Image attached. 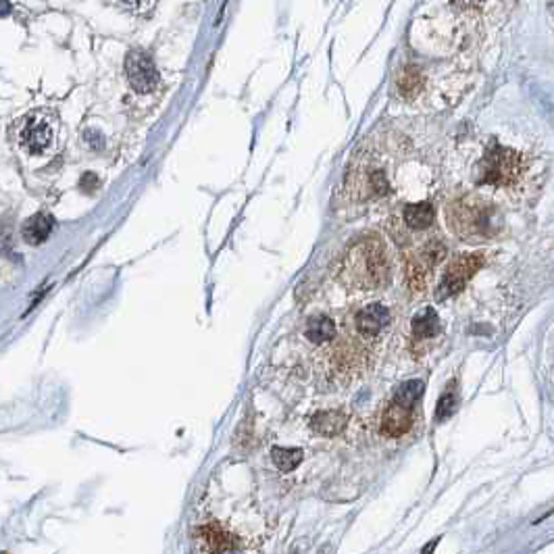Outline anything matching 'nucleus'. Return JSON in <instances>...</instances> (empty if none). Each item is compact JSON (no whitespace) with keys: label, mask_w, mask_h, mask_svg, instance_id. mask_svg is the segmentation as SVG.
Segmentation results:
<instances>
[{"label":"nucleus","mask_w":554,"mask_h":554,"mask_svg":"<svg viewBox=\"0 0 554 554\" xmlns=\"http://www.w3.org/2000/svg\"><path fill=\"white\" fill-rule=\"evenodd\" d=\"M390 265L383 242L375 238L361 240L352 246L340 269V277L346 286L357 290H375L388 281Z\"/></svg>","instance_id":"1"},{"label":"nucleus","mask_w":554,"mask_h":554,"mask_svg":"<svg viewBox=\"0 0 554 554\" xmlns=\"http://www.w3.org/2000/svg\"><path fill=\"white\" fill-rule=\"evenodd\" d=\"M446 217L450 227L467 240L488 238L494 231V213L490 205L477 198H459L448 207Z\"/></svg>","instance_id":"2"},{"label":"nucleus","mask_w":554,"mask_h":554,"mask_svg":"<svg viewBox=\"0 0 554 554\" xmlns=\"http://www.w3.org/2000/svg\"><path fill=\"white\" fill-rule=\"evenodd\" d=\"M59 119L53 111H32L19 125L17 142L29 155H46L57 144Z\"/></svg>","instance_id":"3"},{"label":"nucleus","mask_w":554,"mask_h":554,"mask_svg":"<svg viewBox=\"0 0 554 554\" xmlns=\"http://www.w3.org/2000/svg\"><path fill=\"white\" fill-rule=\"evenodd\" d=\"M521 177V157L517 150L492 146L479 161L477 179L488 186H511Z\"/></svg>","instance_id":"4"},{"label":"nucleus","mask_w":554,"mask_h":554,"mask_svg":"<svg viewBox=\"0 0 554 554\" xmlns=\"http://www.w3.org/2000/svg\"><path fill=\"white\" fill-rule=\"evenodd\" d=\"M481 265H483V257L479 253L457 257L446 267V271L442 275V281L438 286V298L444 300V298H450V296L463 292L467 281L481 269Z\"/></svg>","instance_id":"5"},{"label":"nucleus","mask_w":554,"mask_h":554,"mask_svg":"<svg viewBox=\"0 0 554 554\" xmlns=\"http://www.w3.org/2000/svg\"><path fill=\"white\" fill-rule=\"evenodd\" d=\"M348 186L352 188L357 198L361 200H375V198H383L390 192V179L386 175V171L381 167H371L369 161L355 165L350 177H348Z\"/></svg>","instance_id":"6"},{"label":"nucleus","mask_w":554,"mask_h":554,"mask_svg":"<svg viewBox=\"0 0 554 554\" xmlns=\"http://www.w3.org/2000/svg\"><path fill=\"white\" fill-rule=\"evenodd\" d=\"M125 73L131 88L140 94L153 92L159 86V71L155 61L144 50H131L125 59Z\"/></svg>","instance_id":"7"},{"label":"nucleus","mask_w":554,"mask_h":554,"mask_svg":"<svg viewBox=\"0 0 554 554\" xmlns=\"http://www.w3.org/2000/svg\"><path fill=\"white\" fill-rule=\"evenodd\" d=\"M413 411H415V407L392 398L388 409L383 411V417H381V433L388 438L405 436L413 425Z\"/></svg>","instance_id":"8"},{"label":"nucleus","mask_w":554,"mask_h":554,"mask_svg":"<svg viewBox=\"0 0 554 554\" xmlns=\"http://www.w3.org/2000/svg\"><path fill=\"white\" fill-rule=\"evenodd\" d=\"M357 329L363 338H375L388 323H390V311L388 307L373 302V305L361 309L355 317Z\"/></svg>","instance_id":"9"},{"label":"nucleus","mask_w":554,"mask_h":554,"mask_svg":"<svg viewBox=\"0 0 554 554\" xmlns=\"http://www.w3.org/2000/svg\"><path fill=\"white\" fill-rule=\"evenodd\" d=\"M311 425L317 433L331 438V436H338L346 429L348 417L342 411H319V413H315Z\"/></svg>","instance_id":"10"},{"label":"nucleus","mask_w":554,"mask_h":554,"mask_svg":"<svg viewBox=\"0 0 554 554\" xmlns=\"http://www.w3.org/2000/svg\"><path fill=\"white\" fill-rule=\"evenodd\" d=\"M53 227H55V219L50 217V215H46V213H40V215L27 219L21 231H23V238H25L27 244L38 246V244H42V242L48 240V236H50V231H53Z\"/></svg>","instance_id":"11"},{"label":"nucleus","mask_w":554,"mask_h":554,"mask_svg":"<svg viewBox=\"0 0 554 554\" xmlns=\"http://www.w3.org/2000/svg\"><path fill=\"white\" fill-rule=\"evenodd\" d=\"M398 90L405 98H415L423 88V73L415 65H405L398 73Z\"/></svg>","instance_id":"12"},{"label":"nucleus","mask_w":554,"mask_h":554,"mask_svg":"<svg viewBox=\"0 0 554 554\" xmlns=\"http://www.w3.org/2000/svg\"><path fill=\"white\" fill-rule=\"evenodd\" d=\"M433 219H436V211L431 203H417L405 209V223L411 229H427L433 223Z\"/></svg>","instance_id":"13"},{"label":"nucleus","mask_w":554,"mask_h":554,"mask_svg":"<svg viewBox=\"0 0 554 554\" xmlns=\"http://www.w3.org/2000/svg\"><path fill=\"white\" fill-rule=\"evenodd\" d=\"M440 329V319L433 309H423L413 317V336L417 340H429L438 333Z\"/></svg>","instance_id":"14"},{"label":"nucleus","mask_w":554,"mask_h":554,"mask_svg":"<svg viewBox=\"0 0 554 554\" xmlns=\"http://www.w3.org/2000/svg\"><path fill=\"white\" fill-rule=\"evenodd\" d=\"M307 338L315 344H325L329 342L333 336H336V323L333 319L325 317V315H319V317H313L309 323H307V329H305Z\"/></svg>","instance_id":"15"},{"label":"nucleus","mask_w":554,"mask_h":554,"mask_svg":"<svg viewBox=\"0 0 554 554\" xmlns=\"http://www.w3.org/2000/svg\"><path fill=\"white\" fill-rule=\"evenodd\" d=\"M271 459L275 463V467L284 473H290L294 471L300 463H302V450L298 448H281V446H275L271 450Z\"/></svg>","instance_id":"16"},{"label":"nucleus","mask_w":554,"mask_h":554,"mask_svg":"<svg viewBox=\"0 0 554 554\" xmlns=\"http://www.w3.org/2000/svg\"><path fill=\"white\" fill-rule=\"evenodd\" d=\"M457 402H459V396H457L455 383H450L448 390H446V392L440 396V400H438V407H436V421H444V419H448L452 413H455Z\"/></svg>","instance_id":"17"},{"label":"nucleus","mask_w":554,"mask_h":554,"mask_svg":"<svg viewBox=\"0 0 554 554\" xmlns=\"http://www.w3.org/2000/svg\"><path fill=\"white\" fill-rule=\"evenodd\" d=\"M421 394H423V381L411 379V381H405V383H402V386L396 390L394 398L400 400V402H405V405L415 407V405H417V400L421 398Z\"/></svg>","instance_id":"18"},{"label":"nucleus","mask_w":554,"mask_h":554,"mask_svg":"<svg viewBox=\"0 0 554 554\" xmlns=\"http://www.w3.org/2000/svg\"><path fill=\"white\" fill-rule=\"evenodd\" d=\"M407 279L413 292H421L425 288V265L411 259L407 263Z\"/></svg>","instance_id":"19"},{"label":"nucleus","mask_w":554,"mask_h":554,"mask_svg":"<svg viewBox=\"0 0 554 554\" xmlns=\"http://www.w3.org/2000/svg\"><path fill=\"white\" fill-rule=\"evenodd\" d=\"M423 265L425 267H433L438 265L444 257H446V248L442 242H429L425 248H423Z\"/></svg>","instance_id":"20"},{"label":"nucleus","mask_w":554,"mask_h":554,"mask_svg":"<svg viewBox=\"0 0 554 554\" xmlns=\"http://www.w3.org/2000/svg\"><path fill=\"white\" fill-rule=\"evenodd\" d=\"M121 3H125V5H129L131 9H140V7H144L148 0H121Z\"/></svg>","instance_id":"21"},{"label":"nucleus","mask_w":554,"mask_h":554,"mask_svg":"<svg viewBox=\"0 0 554 554\" xmlns=\"http://www.w3.org/2000/svg\"><path fill=\"white\" fill-rule=\"evenodd\" d=\"M215 554H238V550H234V548H231V544H225V546H223V548H219Z\"/></svg>","instance_id":"22"},{"label":"nucleus","mask_w":554,"mask_h":554,"mask_svg":"<svg viewBox=\"0 0 554 554\" xmlns=\"http://www.w3.org/2000/svg\"><path fill=\"white\" fill-rule=\"evenodd\" d=\"M438 542H440V540H438V538H436V540H433V542H429V544H427V546H425V548H423V552H421V554H431V552H433V550H436V546H438Z\"/></svg>","instance_id":"23"},{"label":"nucleus","mask_w":554,"mask_h":554,"mask_svg":"<svg viewBox=\"0 0 554 554\" xmlns=\"http://www.w3.org/2000/svg\"><path fill=\"white\" fill-rule=\"evenodd\" d=\"M469 3H483V0H469Z\"/></svg>","instance_id":"24"}]
</instances>
